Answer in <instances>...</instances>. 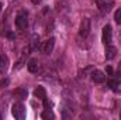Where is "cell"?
I'll return each instance as SVG.
<instances>
[{
	"instance_id": "20",
	"label": "cell",
	"mask_w": 121,
	"mask_h": 120,
	"mask_svg": "<svg viewBox=\"0 0 121 120\" xmlns=\"http://www.w3.org/2000/svg\"><path fill=\"white\" fill-rule=\"evenodd\" d=\"M7 82H9V81H1V82H0V85H6ZM0 88H1V86H0Z\"/></svg>"
},
{
	"instance_id": "11",
	"label": "cell",
	"mask_w": 121,
	"mask_h": 120,
	"mask_svg": "<svg viewBox=\"0 0 121 120\" xmlns=\"http://www.w3.org/2000/svg\"><path fill=\"white\" fill-rule=\"evenodd\" d=\"M27 68H28V71H30L31 74H35L39 69V62L37 60H30V62L27 64Z\"/></svg>"
},
{
	"instance_id": "13",
	"label": "cell",
	"mask_w": 121,
	"mask_h": 120,
	"mask_svg": "<svg viewBox=\"0 0 121 120\" xmlns=\"http://www.w3.org/2000/svg\"><path fill=\"white\" fill-rule=\"evenodd\" d=\"M41 117L44 120H49V119H55V115L51 109H45L42 113H41Z\"/></svg>"
},
{
	"instance_id": "7",
	"label": "cell",
	"mask_w": 121,
	"mask_h": 120,
	"mask_svg": "<svg viewBox=\"0 0 121 120\" xmlns=\"http://www.w3.org/2000/svg\"><path fill=\"white\" fill-rule=\"evenodd\" d=\"M108 88L113 90L114 93L121 95V81H118V79H110L108 81Z\"/></svg>"
},
{
	"instance_id": "4",
	"label": "cell",
	"mask_w": 121,
	"mask_h": 120,
	"mask_svg": "<svg viewBox=\"0 0 121 120\" xmlns=\"http://www.w3.org/2000/svg\"><path fill=\"white\" fill-rule=\"evenodd\" d=\"M111 37H113V30L111 26H104L103 34H101V41L104 45H110L111 44Z\"/></svg>"
},
{
	"instance_id": "10",
	"label": "cell",
	"mask_w": 121,
	"mask_h": 120,
	"mask_svg": "<svg viewBox=\"0 0 121 120\" xmlns=\"http://www.w3.org/2000/svg\"><path fill=\"white\" fill-rule=\"evenodd\" d=\"M117 55V48L113 47L111 44L110 45H106V60H113L114 57Z\"/></svg>"
},
{
	"instance_id": "2",
	"label": "cell",
	"mask_w": 121,
	"mask_h": 120,
	"mask_svg": "<svg viewBox=\"0 0 121 120\" xmlns=\"http://www.w3.org/2000/svg\"><path fill=\"white\" fill-rule=\"evenodd\" d=\"M28 26V17H27V13L26 11H21L17 17H16V27L20 28V30H26Z\"/></svg>"
},
{
	"instance_id": "19",
	"label": "cell",
	"mask_w": 121,
	"mask_h": 120,
	"mask_svg": "<svg viewBox=\"0 0 121 120\" xmlns=\"http://www.w3.org/2000/svg\"><path fill=\"white\" fill-rule=\"evenodd\" d=\"M7 35H9V38H14V34H11V32H9Z\"/></svg>"
},
{
	"instance_id": "17",
	"label": "cell",
	"mask_w": 121,
	"mask_h": 120,
	"mask_svg": "<svg viewBox=\"0 0 121 120\" xmlns=\"http://www.w3.org/2000/svg\"><path fill=\"white\" fill-rule=\"evenodd\" d=\"M117 75L121 78V62L118 64V68H117Z\"/></svg>"
},
{
	"instance_id": "8",
	"label": "cell",
	"mask_w": 121,
	"mask_h": 120,
	"mask_svg": "<svg viewBox=\"0 0 121 120\" xmlns=\"http://www.w3.org/2000/svg\"><path fill=\"white\" fill-rule=\"evenodd\" d=\"M9 64H10L9 57L4 55V54H1V55H0V74H4V72L9 69Z\"/></svg>"
},
{
	"instance_id": "22",
	"label": "cell",
	"mask_w": 121,
	"mask_h": 120,
	"mask_svg": "<svg viewBox=\"0 0 121 120\" xmlns=\"http://www.w3.org/2000/svg\"><path fill=\"white\" fill-rule=\"evenodd\" d=\"M120 117H121V116H120Z\"/></svg>"
},
{
	"instance_id": "6",
	"label": "cell",
	"mask_w": 121,
	"mask_h": 120,
	"mask_svg": "<svg viewBox=\"0 0 121 120\" xmlns=\"http://www.w3.org/2000/svg\"><path fill=\"white\" fill-rule=\"evenodd\" d=\"M90 75H91V81L96 82V83H103V82L106 81L104 72H101V71H99V69H94Z\"/></svg>"
},
{
	"instance_id": "5",
	"label": "cell",
	"mask_w": 121,
	"mask_h": 120,
	"mask_svg": "<svg viewBox=\"0 0 121 120\" xmlns=\"http://www.w3.org/2000/svg\"><path fill=\"white\" fill-rule=\"evenodd\" d=\"M54 47H55V38H48L47 41H44L41 44L39 48H41V51L44 54H51L54 51Z\"/></svg>"
},
{
	"instance_id": "15",
	"label": "cell",
	"mask_w": 121,
	"mask_h": 120,
	"mask_svg": "<svg viewBox=\"0 0 121 120\" xmlns=\"http://www.w3.org/2000/svg\"><path fill=\"white\" fill-rule=\"evenodd\" d=\"M42 102H44V106H45V109H51V107H52V102H51V100H48V97L42 99Z\"/></svg>"
},
{
	"instance_id": "21",
	"label": "cell",
	"mask_w": 121,
	"mask_h": 120,
	"mask_svg": "<svg viewBox=\"0 0 121 120\" xmlns=\"http://www.w3.org/2000/svg\"><path fill=\"white\" fill-rule=\"evenodd\" d=\"M1 7H3V4H1V3H0V11H1Z\"/></svg>"
},
{
	"instance_id": "1",
	"label": "cell",
	"mask_w": 121,
	"mask_h": 120,
	"mask_svg": "<svg viewBox=\"0 0 121 120\" xmlns=\"http://www.w3.org/2000/svg\"><path fill=\"white\" fill-rule=\"evenodd\" d=\"M11 115L16 117V119L23 120L26 117V107L21 102H16L13 106H11Z\"/></svg>"
},
{
	"instance_id": "12",
	"label": "cell",
	"mask_w": 121,
	"mask_h": 120,
	"mask_svg": "<svg viewBox=\"0 0 121 120\" xmlns=\"http://www.w3.org/2000/svg\"><path fill=\"white\" fill-rule=\"evenodd\" d=\"M34 96L37 97V99H45L47 97V92H45V89L42 88V86H38V88H35V90H34Z\"/></svg>"
},
{
	"instance_id": "18",
	"label": "cell",
	"mask_w": 121,
	"mask_h": 120,
	"mask_svg": "<svg viewBox=\"0 0 121 120\" xmlns=\"http://www.w3.org/2000/svg\"><path fill=\"white\" fill-rule=\"evenodd\" d=\"M31 1H32L34 4H39V3H41V0H31Z\"/></svg>"
},
{
	"instance_id": "14",
	"label": "cell",
	"mask_w": 121,
	"mask_h": 120,
	"mask_svg": "<svg viewBox=\"0 0 121 120\" xmlns=\"http://www.w3.org/2000/svg\"><path fill=\"white\" fill-rule=\"evenodd\" d=\"M114 20H116L117 24H121V7L117 9V11L114 13Z\"/></svg>"
},
{
	"instance_id": "3",
	"label": "cell",
	"mask_w": 121,
	"mask_h": 120,
	"mask_svg": "<svg viewBox=\"0 0 121 120\" xmlns=\"http://www.w3.org/2000/svg\"><path fill=\"white\" fill-rule=\"evenodd\" d=\"M90 32V20L89 18H83L80 21V27H79V35L86 38Z\"/></svg>"
},
{
	"instance_id": "16",
	"label": "cell",
	"mask_w": 121,
	"mask_h": 120,
	"mask_svg": "<svg viewBox=\"0 0 121 120\" xmlns=\"http://www.w3.org/2000/svg\"><path fill=\"white\" fill-rule=\"evenodd\" d=\"M106 71H107V74H108V75H114V71H113V68H111V66H107V68H106Z\"/></svg>"
},
{
	"instance_id": "9",
	"label": "cell",
	"mask_w": 121,
	"mask_h": 120,
	"mask_svg": "<svg viewBox=\"0 0 121 120\" xmlns=\"http://www.w3.org/2000/svg\"><path fill=\"white\" fill-rule=\"evenodd\" d=\"M13 95H14L17 99H20V100H24V99H27V96H28V92H27V89H24V88H17V89L13 90Z\"/></svg>"
}]
</instances>
